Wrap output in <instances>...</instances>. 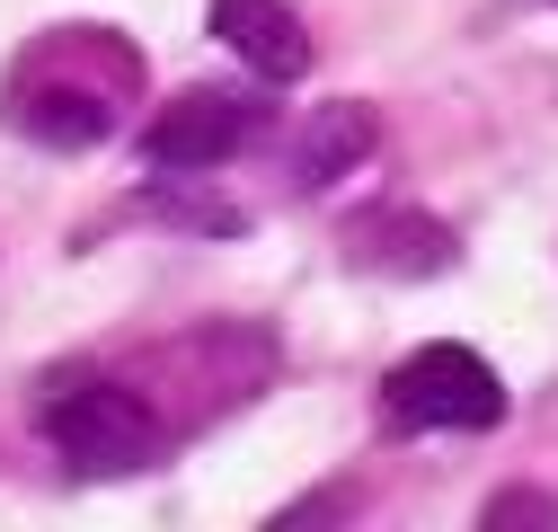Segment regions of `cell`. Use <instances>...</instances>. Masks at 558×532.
I'll list each match as a JSON object with an SVG mask.
<instances>
[{
	"label": "cell",
	"mask_w": 558,
	"mask_h": 532,
	"mask_svg": "<svg viewBox=\"0 0 558 532\" xmlns=\"http://www.w3.org/2000/svg\"><path fill=\"white\" fill-rule=\"evenodd\" d=\"M133 89H143V53L116 27H53V36H36L19 53L0 116H10V133L36 143V152H89V143H107L124 124Z\"/></svg>",
	"instance_id": "obj_1"
},
{
	"label": "cell",
	"mask_w": 558,
	"mask_h": 532,
	"mask_svg": "<svg viewBox=\"0 0 558 532\" xmlns=\"http://www.w3.org/2000/svg\"><path fill=\"white\" fill-rule=\"evenodd\" d=\"M36 435L72 461L81 480H124V471H151V461L169 452V426L151 409V390H133L116 373H53L36 390Z\"/></svg>",
	"instance_id": "obj_2"
},
{
	"label": "cell",
	"mask_w": 558,
	"mask_h": 532,
	"mask_svg": "<svg viewBox=\"0 0 558 532\" xmlns=\"http://www.w3.org/2000/svg\"><path fill=\"white\" fill-rule=\"evenodd\" d=\"M381 418L390 426H444V435H487V426H506V382L497 364H487L478 347H416L381 373Z\"/></svg>",
	"instance_id": "obj_3"
},
{
	"label": "cell",
	"mask_w": 558,
	"mask_h": 532,
	"mask_svg": "<svg viewBox=\"0 0 558 532\" xmlns=\"http://www.w3.org/2000/svg\"><path fill=\"white\" fill-rule=\"evenodd\" d=\"M266 124H275V107L257 89H214V81H204V89H178L143 124V160L178 169V178H204V169H231L240 152H257Z\"/></svg>",
	"instance_id": "obj_4"
},
{
	"label": "cell",
	"mask_w": 558,
	"mask_h": 532,
	"mask_svg": "<svg viewBox=\"0 0 558 532\" xmlns=\"http://www.w3.org/2000/svg\"><path fill=\"white\" fill-rule=\"evenodd\" d=\"M452 257H461V240L416 205H373L345 222V266H373V276H444Z\"/></svg>",
	"instance_id": "obj_5"
},
{
	"label": "cell",
	"mask_w": 558,
	"mask_h": 532,
	"mask_svg": "<svg viewBox=\"0 0 558 532\" xmlns=\"http://www.w3.org/2000/svg\"><path fill=\"white\" fill-rule=\"evenodd\" d=\"M214 36L248 62L257 81H302L311 72V36L284 0H214Z\"/></svg>",
	"instance_id": "obj_6"
},
{
	"label": "cell",
	"mask_w": 558,
	"mask_h": 532,
	"mask_svg": "<svg viewBox=\"0 0 558 532\" xmlns=\"http://www.w3.org/2000/svg\"><path fill=\"white\" fill-rule=\"evenodd\" d=\"M364 152H373V107H319L311 133H302V152H293V186L319 195L345 169H364Z\"/></svg>",
	"instance_id": "obj_7"
},
{
	"label": "cell",
	"mask_w": 558,
	"mask_h": 532,
	"mask_svg": "<svg viewBox=\"0 0 558 532\" xmlns=\"http://www.w3.org/2000/svg\"><path fill=\"white\" fill-rule=\"evenodd\" d=\"M133 214H160V222H178V231H248V214H240V205H222V195H186V186H178V169H169V178H160Z\"/></svg>",
	"instance_id": "obj_8"
},
{
	"label": "cell",
	"mask_w": 558,
	"mask_h": 532,
	"mask_svg": "<svg viewBox=\"0 0 558 532\" xmlns=\"http://www.w3.org/2000/svg\"><path fill=\"white\" fill-rule=\"evenodd\" d=\"M478 523H487V532H497V523H558V497H541V488H506V497L478 506Z\"/></svg>",
	"instance_id": "obj_9"
}]
</instances>
